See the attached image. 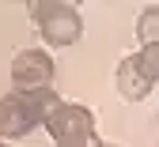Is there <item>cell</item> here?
<instances>
[{"label":"cell","instance_id":"obj_1","mask_svg":"<svg viewBox=\"0 0 159 147\" xmlns=\"http://www.w3.org/2000/svg\"><path fill=\"white\" fill-rule=\"evenodd\" d=\"M57 91H11L0 98V140H23L34 128H42L46 117L57 106Z\"/></svg>","mask_w":159,"mask_h":147},{"label":"cell","instance_id":"obj_2","mask_svg":"<svg viewBox=\"0 0 159 147\" xmlns=\"http://www.w3.org/2000/svg\"><path fill=\"white\" fill-rule=\"evenodd\" d=\"M38 34H42L53 49H68L84 38V19H80L76 4H65V0H34L27 8Z\"/></svg>","mask_w":159,"mask_h":147},{"label":"cell","instance_id":"obj_3","mask_svg":"<svg viewBox=\"0 0 159 147\" xmlns=\"http://www.w3.org/2000/svg\"><path fill=\"white\" fill-rule=\"evenodd\" d=\"M42 128L53 136L57 147H98L102 140L95 136V117L80 102H57Z\"/></svg>","mask_w":159,"mask_h":147},{"label":"cell","instance_id":"obj_4","mask_svg":"<svg viewBox=\"0 0 159 147\" xmlns=\"http://www.w3.org/2000/svg\"><path fill=\"white\" fill-rule=\"evenodd\" d=\"M117 94L125 102H144L159 83V45H140L133 57L117 64Z\"/></svg>","mask_w":159,"mask_h":147},{"label":"cell","instance_id":"obj_5","mask_svg":"<svg viewBox=\"0 0 159 147\" xmlns=\"http://www.w3.org/2000/svg\"><path fill=\"white\" fill-rule=\"evenodd\" d=\"M53 57L46 49H19L11 57V87L15 91H49L53 87Z\"/></svg>","mask_w":159,"mask_h":147},{"label":"cell","instance_id":"obj_6","mask_svg":"<svg viewBox=\"0 0 159 147\" xmlns=\"http://www.w3.org/2000/svg\"><path fill=\"white\" fill-rule=\"evenodd\" d=\"M136 34H140V45H159V4H152V8L140 11Z\"/></svg>","mask_w":159,"mask_h":147},{"label":"cell","instance_id":"obj_7","mask_svg":"<svg viewBox=\"0 0 159 147\" xmlns=\"http://www.w3.org/2000/svg\"><path fill=\"white\" fill-rule=\"evenodd\" d=\"M98 147H117V143H98Z\"/></svg>","mask_w":159,"mask_h":147},{"label":"cell","instance_id":"obj_8","mask_svg":"<svg viewBox=\"0 0 159 147\" xmlns=\"http://www.w3.org/2000/svg\"><path fill=\"white\" fill-rule=\"evenodd\" d=\"M0 147H8V143H4V140H0Z\"/></svg>","mask_w":159,"mask_h":147}]
</instances>
